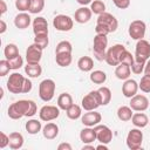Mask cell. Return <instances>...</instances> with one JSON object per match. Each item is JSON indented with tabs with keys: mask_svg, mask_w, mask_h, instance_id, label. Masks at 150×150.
<instances>
[{
	"mask_svg": "<svg viewBox=\"0 0 150 150\" xmlns=\"http://www.w3.org/2000/svg\"><path fill=\"white\" fill-rule=\"evenodd\" d=\"M38 111L36 103L32 100H19L8 107L7 114L12 120H20L23 116L32 117Z\"/></svg>",
	"mask_w": 150,
	"mask_h": 150,
	"instance_id": "cell-1",
	"label": "cell"
},
{
	"mask_svg": "<svg viewBox=\"0 0 150 150\" xmlns=\"http://www.w3.org/2000/svg\"><path fill=\"white\" fill-rule=\"evenodd\" d=\"M107 48H108V38H107V35L96 34L95 38H94V43H93V52H94L95 59L98 60V61H104Z\"/></svg>",
	"mask_w": 150,
	"mask_h": 150,
	"instance_id": "cell-2",
	"label": "cell"
},
{
	"mask_svg": "<svg viewBox=\"0 0 150 150\" xmlns=\"http://www.w3.org/2000/svg\"><path fill=\"white\" fill-rule=\"evenodd\" d=\"M56 84L52 79H46L39 84V96L43 102H49L53 100L55 94Z\"/></svg>",
	"mask_w": 150,
	"mask_h": 150,
	"instance_id": "cell-3",
	"label": "cell"
},
{
	"mask_svg": "<svg viewBox=\"0 0 150 150\" xmlns=\"http://www.w3.org/2000/svg\"><path fill=\"white\" fill-rule=\"evenodd\" d=\"M26 77L20 73H13L9 75L7 80V89L12 94H23V86H25Z\"/></svg>",
	"mask_w": 150,
	"mask_h": 150,
	"instance_id": "cell-4",
	"label": "cell"
},
{
	"mask_svg": "<svg viewBox=\"0 0 150 150\" xmlns=\"http://www.w3.org/2000/svg\"><path fill=\"white\" fill-rule=\"evenodd\" d=\"M135 61L136 62H139V63H144L150 59V43L142 39V40H138L137 43H136V47H135Z\"/></svg>",
	"mask_w": 150,
	"mask_h": 150,
	"instance_id": "cell-5",
	"label": "cell"
},
{
	"mask_svg": "<svg viewBox=\"0 0 150 150\" xmlns=\"http://www.w3.org/2000/svg\"><path fill=\"white\" fill-rule=\"evenodd\" d=\"M127 48L121 45V43H116L111 47H109L107 49V53H105V62L109 64V66H117L121 63V55L122 53Z\"/></svg>",
	"mask_w": 150,
	"mask_h": 150,
	"instance_id": "cell-6",
	"label": "cell"
},
{
	"mask_svg": "<svg viewBox=\"0 0 150 150\" xmlns=\"http://www.w3.org/2000/svg\"><path fill=\"white\" fill-rule=\"evenodd\" d=\"M81 103H82V108H83L86 111L97 109L100 105H102L101 96H100L98 90H91L90 93H88V94L82 98V102H81Z\"/></svg>",
	"mask_w": 150,
	"mask_h": 150,
	"instance_id": "cell-7",
	"label": "cell"
},
{
	"mask_svg": "<svg viewBox=\"0 0 150 150\" xmlns=\"http://www.w3.org/2000/svg\"><path fill=\"white\" fill-rule=\"evenodd\" d=\"M127 146L130 150H138L142 148L143 143V132L141 131L139 128H134L131 129L128 135H127Z\"/></svg>",
	"mask_w": 150,
	"mask_h": 150,
	"instance_id": "cell-8",
	"label": "cell"
},
{
	"mask_svg": "<svg viewBox=\"0 0 150 150\" xmlns=\"http://www.w3.org/2000/svg\"><path fill=\"white\" fill-rule=\"evenodd\" d=\"M145 30H146V25H145V22L142 21V20H134V21L130 23L129 29H128L130 38L134 39V40H137V41L144 39V36H145Z\"/></svg>",
	"mask_w": 150,
	"mask_h": 150,
	"instance_id": "cell-9",
	"label": "cell"
},
{
	"mask_svg": "<svg viewBox=\"0 0 150 150\" xmlns=\"http://www.w3.org/2000/svg\"><path fill=\"white\" fill-rule=\"evenodd\" d=\"M53 26L56 30L60 32H68L73 28L74 21L70 16L64 15V14H59L53 19Z\"/></svg>",
	"mask_w": 150,
	"mask_h": 150,
	"instance_id": "cell-10",
	"label": "cell"
},
{
	"mask_svg": "<svg viewBox=\"0 0 150 150\" xmlns=\"http://www.w3.org/2000/svg\"><path fill=\"white\" fill-rule=\"evenodd\" d=\"M42 50H43V48L40 47L35 42L32 43L30 46H28V48L26 50V61H27V63H30V64L39 63L41 57H42Z\"/></svg>",
	"mask_w": 150,
	"mask_h": 150,
	"instance_id": "cell-11",
	"label": "cell"
},
{
	"mask_svg": "<svg viewBox=\"0 0 150 150\" xmlns=\"http://www.w3.org/2000/svg\"><path fill=\"white\" fill-rule=\"evenodd\" d=\"M40 120L43 122H50L60 116V108L56 105H43L39 111Z\"/></svg>",
	"mask_w": 150,
	"mask_h": 150,
	"instance_id": "cell-12",
	"label": "cell"
},
{
	"mask_svg": "<svg viewBox=\"0 0 150 150\" xmlns=\"http://www.w3.org/2000/svg\"><path fill=\"white\" fill-rule=\"evenodd\" d=\"M94 130L96 134V141H98L100 143L109 144L112 141V131L109 127L104 124H97L94 127Z\"/></svg>",
	"mask_w": 150,
	"mask_h": 150,
	"instance_id": "cell-13",
	"label": "cell"
},
{
	"mask_svg": "<svg viewBox=\"0 0 150 150\" xmlns=\"http://www.w3.org/2000/svg\"><path fill=\"white\" fill-rule=\"evenodd\" d=\"M97 23L105 26V27L109 29L110 33L115 32V30L117 29V27H118V21H117V19H116L112 14L107 13V12H104V13H102V14L98 15V18H97Z\"/></svg>",
	"mask_w": 150,
	"mask_h": 150,
	"instance_id": "cell-14",
	"label": "cell"
},
{
	"mask_svg": "<svg viewBox=\"0 0 150 150\" xmlns=\"http://www.w3.org/2000/svg\"><path fill=\"white\" fill-rule=\"evenodd\" d=\"M130 108L135 111H145L149 108V100L145 95L136 94L130 98Z\"/></svg>",
	"mask_w": 150,
	"mask_h": 150,
	"instance_id": "cell-15",
	"label": "cell"
},
{
	"mask_svg": "<svg viewBox=\"0 0 150 150\" xmlns=\"http://www.w3.org/2000/svg\"><path fill=\"white\" fill-rule=\"evenodd\" d=\"M101 120H102L101 114L95 110H89V111L84 112V115L81 116V122L86 127H95V125L100 124Z\"/></svg>",
	"mask_w": 150,
	"mask_h": 150,
	"instance_id": "cell-16",
	"label": "cell"
},
{
	"mask_svg": "<svg viewBox=\"0 0 150 150\" xmlns=\"http://www.w3.org/2000/svg\"><path fill=\"white\" fill-rule=\"evenodd\" d=\"M139 89L138 87V83L132 80V79H128L124 81L123 86H122V94L128 97V98H131L132 96H135L137 94V90Z\"/></svg>",
	"mask_w": 150,
	"mask_h": 150,
	"instance_id": "cell-17",
	"label": "cell"
},
{
	"mask_svg": "<svg viewBox=\"0 0 150 150\" xmlns=\"http://www.w3.org/2000/svg\"><path fill=\"white\" fill-rule=\"evenodd\" d=\"M91 14H93V12L90 8L82 6L79 9H76V12L74 14V19L77 23H86L91 19Z\"/></svg>",
	"mask_w": 150,
	"mask_h": 150,
	"instance_id": "cell-18",
	"label": "cell"
},
{
	"mask_svg": "<svg viewBox=\"0 0 150 150\" xmlns=\"http://www.w3.org/2000/svg\"><path fill=\"white\" fill-rule=\"evenodd\" d=\"M33 32L34 34H43L48 33V22L45 18L38 16L33 20Z\"/></svg>",
	"mask_w": 150,
	"mask_h": 150,
	"instance_id": "cell-19",
	"label": "cell"
},
{
	"mask_svg": "<svg viewBox=\"0 0 150 150\" xmlns=\"http://www.w3.org/2000/svg\"><path fill=\"white\" fill-rule=\"evenodd\" d=\"M30 19H32V18H30L27 13L21 12V13H19V14L14 18V25H15V27L19 28V29H26V28L30 25V22H32Z\"/></svg>",
	"mask_w": 150,
	"mask_h": 150,
	"instance_id": "cell-20",
	"label": "cell"
},
{
	"mask_svg": "<svg viewBox=\"0 0 150 150\" xmlns=\"http://www.w3.org/2000/svg\"><path fill=\"white\" fill-rule=\"evenodd\" d=\"M42 134H43V137L47 138V139H54V138H56V136L59 135V127H57V124L56 123H53V122L47 123L42 128Z\"/></svg>",
	"mask_w": 150,
	"mask_h": 150,
	"instance_id": "cell-21",
	"label": "cell"
},
{
	"mask_svg": "<svg viewBox=\"0 0 150 150\" xmlns=\"http://www.w3.org/2000/svg\"><path fill=\"white\" fill-rule=\"evenodd\" d=\"M131 74V67L127 63H120L116 66L115 75L118 80H128Z\"/></svg>",
	"mask_w": 150,
	"mask_h": 150,
	"instance_id": "cell-22",
	"label": "cell"
},
{
	"mask_svg": "<svg viewBox=\"0 0 150 150\" xmlns=\"http://www.w3.org/2000/svg\"><path fill=\"white\" fill-rule=\"evenodd\" d=\"M9 148L13 150L20 149L23 145V136L18 132V131H13L9 134Z\"/></svg>",
	"mask_w": 150,
	"mask_h": 150,
	"instance_id": "cell-23",
	"label": "cell"
},
{
	"mask_svg": "<svg viewBox=\"0 0 150 150\" xmlns=\"http://www.w3.org/2000/svg\"><path fill=\"white\" fill-rule=\"evenodd\" d=\"M80 139L83 142V144L93 143L94 141H96L95 130L91 129V127H87V128L82 129V130L80 131Z\"/></svg>",
	"mask_w": 150,
	"mask_h": 150,
	"instance_id": "cell-24",
	"label": "cell"
},
{
	"mask_svg": "<svg viewBox=\"0 0 150 150\" xmlns=\"http://www.w3.org/2000/svg\"><path fill=\"white\" fill-rule=\"evenodd\" d=\"M131 122H132V124H134L136 128H139V129H141V128H144V127L148 125L149 118H148V116H146L144 112L138 111V112H136V114L132 115Z\"/></svg>",
	"mask_w": 150,
	"mask_h": 150,
	"instance_id": "cell-25",
	"label": "cell"
},
{
	"mask_svg": "<svg viewBox=\"0 0 150 150\" xmlns=\"http://www.w3.org/2000/svg\"><path fill=\"white\" fill-rule=\"evenodd\" d=\"M77 67H79L80 70H82L84 73L91 71L93 68H94V61L90 56H82L77 61Z\"/></svg>",
	"mask_w": 150,
	"mask_h": 150,
	"instance_id": "cell-26",
	"label": "cell"
},
{
	"mask_svg": "<svg viewBox=\"0 0 150 150\" xmlns=\"http://www.w3.org/2000/svg\"><path fill=\"white\" fill-rule=\"evenodd\" d=\"M73 104V97L68 93H62L57 97V107L61 110H67Z\"/></svg>",
	"mask_w": 150,
	"mask_h": 150,
	"instance_id": "cell-27",
	"label": "cell"
},
{
	"mask_svg": "<svg viewBox=\"0 0 150 150\" xmlns=\"http://www.w3.org/2000/svg\"><path fill=\"white\" fill-rule=\"evenodd\" d=\"M25 128H26V130H27L28 134H30V135H36L38 132L41 131V129H42V124H41L40 121L32 118V120H28V121L26 122Z\"/></svg>",
	"mask_w": 150,
	"mask_h": 150,
	"instance_id": "cell-28",
	"label": "cell"
},
{
	"mask_svg": "<svg viewBox=\"0 0 150 150\" xmlns=\"http://www.w3.org/2000/svg\"><path fill=\"white\" fill-rule=\"evenodd\" d=\"M25 73L28 75V77H32V79H35V77H39L42 73V68L39 63H35V64H30V63H27V66H25Z\"/></svg>",
	"mask_w": 150,
	"mask_h": 150,
	"instance_id": "cell-29",
	"label": "cell"
},
{
	"mask_svg": "<svg viewBox=\"0 0 150 150\" xmlns=\"http://www.w3.org/2000/svg\"><path fill=\"white\" fill-rule=\"evenodd\" d=\"M134 112H132V109L130 108V105H122L117 109V117L122 121V122H127V121H130L131 117H132Z\"/></svg>",
	"mask_w": 150,
	"mask_h": 150,
	"instance_id": "cell-30",
	"label": "cell"
},
{
	"mask_svg": "<svg viewBox=\"0 0 150 150\" xmlns=\"http://www.w3.org/2000/svg\"><path fill=\"white\" fill-rule=\"evenodd\" d=\"M71 53H60L55 54V61L60 67H68L71 63Z\"/></svg>",
	"mask_w": 150,
	"mask_h": 150,
	"instance_id": "cell-31",
	"label": "cell"
},
{
	"mask_svg": "<svg viewBox=\"0 0 150 150\" xmlns=\"http://www.w3.org/2000/svg\"><path fill=\"white\" fill-rule=\"evenodd\" d=\"M90 81L95 84H102L107 80V74L103 70H94L90 73Z\"/></svg>",
	"mask_w": 150,
	"mask_h": 150,
	"instance_id": "cell-32",
	"label": "cell"
},
{
	"mask_svg": "<svg viewBox=\"0 0 150 150\" xmlns=\"http://www.w3.org/2000/svg\"><path fill=\"white\" fill-rule=\"evenodd\" d=\"M66 114H67V117L70 118V120H77L81 117L82 115V108L77 104H71L67 110H66Z\"/></svg>",
	"mask_w": 150,
	"mask_h": 150,
	"instance_id": "cell-33",
	"label": "cell"
},
{
	"mask_svg": "<svg viewBox=\"0 0 150 150\" xmlns=\"http://www.w3.org/2000/svg\"><path fill=\"white\" fill-rule=\"evenodd\" d=\"M4 55H5V57H6L7 60H11V59L18 56V55H19V49H18L16 45H14V43H8V45L5 47V49H4Z\"/></svg>",
	"mask_w": 150,
	"mask_h": 150,
	"instance_id": "cell-34",
	"label": "cell"
},
{
	"mask_svg": "<svg viewBox=\"0 0 150 150\" xmlns=\"http://www.w3.org/2000/svg\"><path fill=\"white\" fill-rule=\"evenodd\" d=\"M98 93H100V96H101V102H102V105H107L110 103L111 101V91L108 87H101L97 89Z\"/></svg>",
	"mask_w": 150,
	"mask_h": 150,
	"instance_id": "cell-35",
	"label": "cell"
},
{
	"mask_svg": "<svg viewBox=\"0 0 150 150\" xmlns=\"http://www.w3.org/2000/svg\"><path fill=\"white\" fill-rule=\"evenodd\" d=\"M90 9H91V12L94 14L100 15V14L105 12V4L103 1H101V0H94L90 4Z\"/></svg>",
	"mask_w": 150,
	"mask_h": 150,
	"instance_id": "cell-36",
	"label": "cell"
},
{
	"mask_svg": "<svg viewBox=\"0 0 150 150\" xmlns=\"http://www.w3.org/2000/svg\"><path fill=\"white\" fill-rule=\"evenodd\" d=\"M73 52V47L71 43L69 41H60L55 48V54H60V53H71Z\"/></svg>",
	"mask_w": 150,
	"mask_h": 150,
	"instance_id": "cell-37",
	"label": "cell"
},
{
	"mask_svg": "<svg viewBox=\"0 0 150 150\" xmlns=\"http://www.w3.org/2000/svg\"><path fill=\"white\" fill-rule=\"evenodd\" d=\"M45 7V0H30V7H29V13L32 14H38L42 12Z\"/></svg>",
	"mask_w": 150,
	"mask_h": 150,
	"instance_id": "cell-38",
	"label": "cell"
},
{
	"mask_svg": "<svg viewBox=\"0 0 150 150\" xmlns=\"http://www.w3.org/2000/svg\"><path fill=\"white\" fill-rule=\"evenodd\" d=\"M34 42L38 43L40 47H42L43 49L48 46L49 43V39H48V33H43V34H36L34 38Z\"/></svg>",
	"mask_w": 150,
	"mask_h": 150,
	"instance_id": "cell-39",
	"label": "cell"
},
{
	"mask_svg": "<svg viewBox=\"0 0 150 150\" xmlns=\"http://www.w3.org/2000/svg\"><path fill=\"white\" fill-rule=\"evenodd\" d=\"M138 87L143 93H150V75L144 74L141 79V82L138 83Z\"/></svg>",
	"mask_w": 150,
	"mask_h": 150,
	"instance_id": "cell-40",
	"label": "cell"
},
{
	"mask_svg": "<svg viewBox=\"0 0 150 150\" xmlns=\"http://www.w3.org/2000/svg\"><path fill=\"white\" fill-rule=\"evenodd\" d=\"M8 62H9L11 69H13V70H16V69H19V68H21L23 66V59H22V56L20 54L18 56L8 60Z\"/></svg>",
	"mask_w": 150,
	"mask_h": 150,
	"instance_id": "cell-41",
	"label": "cell"
},
{
	"mask_svg": "<svg viewBox=\"0 0 150 150\" xmlns=\"http://www.w3.org/2000/svg\"><path fill=\"white\" fill-rule=\"evenodd\" d=\"M121 63H127V64H129L130 67L132 66V63H134V61H135V57H134V55L129 52V50H124L123 53H122V55H121Z\"/></svg>",
	"mask_w": 150,
	"mask_h": 150,
	"instance_id": "cell-42",
	"label": "cell"
},
{
	"mask_svg": "<svg viewBox=\"0 0 150 150\" xmlns=\"http://www.w3.org/2000/svg\"><path fill=\"white\" fill-rule=\"evenodd\" d=\"M15 7L20 12L29 11L30 7V0H15Z\"/></svg>",
	"mask_w": 150,
	"mask_h": 150,
	"instance_id": "cell-43",
	"label": "cell"
},
{
	"mask_svg": "<svg viewBox=\"0 0 150 150\" xmlns=\"http://www.w3.org/2000/svg\"><path fill=\"white\" fill-rule=\"evenodd\" d=\"M11 70V66L8 60H1L0 61V76H6Z\"/></svg>",
	"mask_w": 150,
	"mask_h": 150,
	"instance_id": "cell-44",
	"label": "cell"
},
{
	"mask_svg": "<svg viewBox=\"0 0 150 150\" xmlns=\"http://www.w3.org/2000/svg\"><path fill=\"white\" fill-rule=\"evenodd\" d=\"M144 63H139V62H136V61H134V63H132V66H131V71L134 73V74H141V73H143V70H144Z\"/></svg>",
	"mask_w": 150,
	"mask_h": 150,
	"instance_id": "cell-45",
	"label": "cell"
},
{
	"mask_svg": "<svg viewBox=\"0 0 150 150\" xmlns=\"http://www.w3.org/2000/svg\"><path fill=\"white\" fill-rule=\"evenodd\" d=\"M112 2L120 9H125L130 6V0H112Z\"/></svg>",
	"mask_w": 150,
	"mask_h": 150,
	"instance_id": "cell-46",
	"label": "cell"
},
{
	"mask_svg": "<svg viewBox=\"0 0 150 150\" xmlns=\"http://www.w3.org/2000/svg\"><path fill=\"white\" fill-rule=\"evenodd\" d=\"M9 144V136H7L4 131L0 132V149L6 148Z\"/></svg>",
	"mask_w": 150,
	"mask_h": 150,
	"instance_id": "cell-47",
	"label": "cell"
},
{
	"mask_svg": "<svg viewBox=\"0 0 150 150\" xmlns=\"http://www.w3.org/2000/svg\"><path fill=\"white\" fill-rule=\"evenodd\" d=\"M95 32H96V34H103V35H108V34L110 33V32H109V29H108L105 26L100 25V23H96Z\"/></svg>",
	"mask_w": 150,
	"mask_h": 150,
	"instance_id": "cell-48",
	"label": "cell"
},
{
	"mask_svg": "<svg viewBox=\"0 0 150 150\" xmlns=\"http://www.w3.org/2000/svg\"><path fill=\"white\" fill-rule=\"evenodd\" d=\"M32 90V82L28 77H26V81H25V86H23V94H27Z\"/></svg>",
	"mask_w": 150,
	"mask_h": 150,
	"instance_id": "cell-49",
	"label": "cell"
},
{
	"mask_svg": "<svg viewBox=\"0 0 150 150\" xmlns=\"http://www.w3.org/2000/svg\"><path fill=\"white\" fill-rule=\"evenodd\" d=\"M57 150H71V145L69 143H61L59 144Z\"/></svg>",
	"mask_w": 150,
	"mask_h": 150,
	"instance_id": "cell-50",
	"label": "cell"
},
{
	"mask_svg": "<svg viewBox=\"0 0 150 150\" xmlns=\"http://www.w3.org/2000/svg\"><path fill=\"white\" fill-rule=\"evenodd\" d=\"M143 73H144L145 75H150V59L145 62V66H144V70H143Z\"/></svg>",
	"mask_w": 150,
	"mask_h": 150,
	"instance_id": "cell-51",
	"label": "cell"
},
{
	"mask_svg": "<svg viewBox=\"0 0 150 150\" xmlns=\"http://www.w3.org/2000/svg\"><path fill=\"white\" fill-rule=\"evenodd\" d=\"M7 29V25L4 20H0V34H4Z\"/></svg>",
	"mask_w": 150,
	"mask_h": 150,
	"instance_id": "cell-52",
	"label": "cell"
},
{
	"mask_svg": "<svg viewBox=\"0 0 150 150\" xmlns=\"http://www.w3.org/2000/svg\"><path fill=\"white\" fill-rule=\"evenodd\" d=\"M0 5H1V11H0V13H1V15H2V14H5L6 11H7V5H6L5 0H0Z\"/></svg>",
	"mask_w": 150,
	"mask_h": 150,
	"instance_id": "cell-53",
	"label": "cell"
},
{
	"mask_svg": "<svg viewBox=\"0 0 150 150\" xmlns=\"http://www.w3.org/2000/svg\"><path fill=\"white\" fill-rule=\"evenodd\" d=\"M96 148L94 145H91V143H87L82 146V150H95Z\"/></svg>",
	"mask_w": 150,
	"mask_h": 150,
	"instance_id": "cell-54",
	"label": "cell"
},
{
	"mask_svg": "<svg viewBox=\"0 0 150 150\" xmlns=\"http://www.w3.org/2000/svg\"><path fill=\"white\" fill-rule=\"evenodd\" d=\"M97 150H108V146H107V144H104V143H101V144H98L97 146H95Z\"/></svg>",
	"mask_w": 150,
	"mask_h": 150,
	"instance_id": "cell-55",
	"label": "cell"
},
{
	"mask_svg": "<svg viewBox=\"0 0 150 150\" xmlns=\"http://www.w3.org/2000/svg\"><path fill=\"white\" fill-rule=\"evenodd\" d=\"M80 5H82V6H86V5H89V4H91V1L93 0H76Z\"/></svg>",
	"mask_w": 150,
	"mask_h": 150,
	"instance_id": "cell-56",
	"label": "cell"
},
{
	"mask_svg": "<svg viewBox=\"0 0 150 150\" xmlns=\"http://www.w3.org/2000/svg\"><path fill=\"white\" fill-rule=\"evenodd\" d=\"M149 123H150V122H149Z\"/></svg>",
	"mask_w": 150,
	"mask_h": 150,
	"instance_id": "cell-57",
	"label": "cell"
}]
</instances>
